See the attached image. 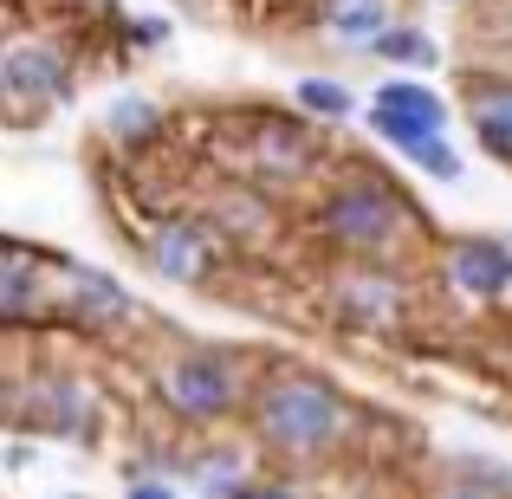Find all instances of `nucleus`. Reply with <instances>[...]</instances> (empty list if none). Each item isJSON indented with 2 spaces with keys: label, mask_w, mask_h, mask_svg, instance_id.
Returning <instances> with one entry per match:
<instances>
[{
  "label": "nucleus",
  "mask_w": 512,
  "mask_h": 499,
  "mask_svg": "<svg viewBox=\"0 0 512 499\" xmlns=\"http://www.w3.org/2000/svg\"><path fill=\"white\" fill-rule=\"evenodd\" d=\"M240 415H247V428H253V448L273 454V461H286V467H318L357 435L350 396L331 383V376L299 370V363L266 370L260 383L247 389V409Z\"/></svg>",
  "instance_id": "nucleus-1"
},
{
  "label": "nucleus",
  "mask_w": 512,
  "mask_h": 499,
  "mask_svg": "<svg viewBox=\"0 0 512 499\" xmlns=\"http://www.w3.org/2000/svg\"><path fill=\"white\" fill-rule=\"evenodd\" d=\"M415 221H422V214H415L370 163H357V175H338L312 208V234L325 240L338 260H396V253L409 247Z\"/></svg>",
  "instance_id": "nucleus-2"
},
{
  "label": "nucleus",
  "mask_w": 512,
  "mask_h": 499,
  "mask_svg": "<svg viewBox=\"0 0 512 499\" xmlns=\"http://www.w3.org/2000/svg\"><path fill=\"white\" fill-rule=\"evenodd\" d=\"M247 389H253L247 363L221 344H188V350H175V357H163L150 370L156 409L182 428H214V422H227V415H240L247 409Z\"/></svg>",
  "instance_id": "nucleus-3"
},
{
  "label": "nucleus",
  "mask_w": 512,
  "mask_h": 499,
  "mask_svg": "<svg viewBox=\"0 0 512 499\" xmlns=\"http://www.w3.org/2000/svg\"><path fill=\"white\" fill-rule=\"evenodd\" d=\"M409 305H415V292L389 260H344L325 286L331 325L363 331V337H396L409 325Z\"/></svg>",
  "instance_id": "nucleus-4"
},
{
  "label": "nucleus",
  "mask_w": 512,
  "mask_h": 499,
  "mask_svg": "<svg viewBox=\"0 0 512 499\" xmlns=\"http://www.w3.org/2000/svg\"><path fill=\"white\" fill-rule=\"evenodd\" d=\"M52 325H72L91 337H117L137 325V299L117 273H98V266L59 260L52 266Z\"/></svg>",
  "instance_id": "nucleus-5"
},
{
  "label": "nucleus",
  "mask_w": 512,
  "mask_h": 499,
  "mask_svg": "<svg viewBox=\"0 0 512 499\" xmlns=\"http://www.w3.org/2000/svg\"><path fill=\"white\" fill-rule=\"evenodd\" d=\"M240 175L247 182H299L318 163V130L312 117H286V111H253L240 117Z\"/></svg>",
  "instance_id": "nucleus-6"
},
{
  "label": "nucleus",
  "mask_w": 512,
  "mask_h": 499,
  "mask_svg": "<svg viewBox=\"0 0 512 499\" xmlns=\"http://www.w3.org/2000/svg\"><path fill=\"white\" fill-rule=\"evenodd\" d=\"M72 52L46 33H13L0 39V91H7V111H52V104L72 98Z\"/></svg>",
  "instance_id": "nucleus-7"
},
{
  "label": "nucleus",
  "mask_w": 512,
  "mask_h": 499,
  "mask_svg": "<svg viewBox=\"0 0 512 499\" xmlns=\"http://www.w3.org/2000/svg\"><path fill=\"white\" fill-rule=\"evenodd\" d=\"M363 124H370V137H383L389 150L409 156L415 143L448 137V98H441L435 85H422L415 72H396V78H383V85L370 91Z\"/></svg>",
  "instance_id": "nucleus-8"
},
{
  "label": "nucleus",
  "mask_w": 512,
  "mask_h": 499,
  "mask_svg": "<svg viewBox=\"0 0 512 499\" xmlns=\"http://www.w3.org/2000/svg\"><path fill=\"white\" fill-rule=\"evenodd\" d=\"M143 260H150V273L169 279V286H208L227 260V240L208 214H163V221L143 234Z\"/></svg>",
  "instance_id": "nucleus-9"
},
{
  "label": "nucleus",
  "mask_w": 512,
  "mask_h": 499,
  "mask_svg": "<svg viewBox=\"0 0 512 499\" xmlns=\"http://www.w3.org/2000/svg\"><path fill=\"white\" fill-rule=\"evenodd\" d=\"M52 253L33 240L0 234V331H46L52 325Z\"/></svg>",
  "instance_id": "nucleus-10"
},
{
  "label": "nucleus",
  "mask_w": 512,
  "mask_h": 499,
  "mask_svg": "<svg viewBox=\"0 0 512 499\" xmlns=\"http://www.w3.org/2000/svg\"><path fill=\"white\" fill-rule=\"evenodd\" d=\"M98 415L104 396L78 370H46L26 383V422L52 441H98Z\"/></svg>",
  "instance_id": "nucleus-11"
},
{
  "label": "nucleus",
  "mask_w": 512,
  "mask_h": 499,
  "mask_svg": "<svg viewBox=\"0 0 512 499\" xmlns=\"http://www.w3.org/2000/svg\"><path fill=\"white\" fill-rule=\"evenodd\" d=\"M441 279H448L461 299H506L512 292V240H493V234H461L448 240V253H441Z\"/></svg>",
  "instance_id": "nucleus-12"
},
{
  "label": "nucleus",
  "mask_w": 512,
  "mask_h": 499,
  "mask_svg": "<svg viewBox=\"0 0 512 499\" xmlns=\"http://www.w3.org/2000/svg\"><path fill=\"white\" fill-rule=\"evenodd\" d=\"M461 98H467V124H474L480 150H493L500 163H512V78L474 72Z\"/></svg>",
  "instance_id": "nucleus-13"
},
{
  "label": "nucleus",
  "mask_w": 512,
  "mask_h": 499,
  "mask_svg": "<svg viewBox=\"0 0 512 499\" xmlns=\"http://www.w3.org/2000/svg\"><path fill=\"white\" fill-rule=\"evenodd\" d=\"M318 33H331L338 46H370L389 20H402L396 0H312Z\"/></svg>",
  "instance_id": "nucleus-14"
},
{
  "label": "nucleus",
  "mask_w": 512,
  "mask_h": 499,
  "mask_svg": "<svg viewBox=\"0 0 512 499\" xmlns=\"http://www.w3.org/2000/svg\"><path fill=\"white\" fill-rule=\"evenodd\" d=\"M98 130L117 143V150H150V143H163L169 117H163V104H156V98H143V91H124V98L104 104Z\"/></svg>",
  "instance_id": "nucleus-15"
},
{
  "label": "nucleus",
  "mask_w": 512,
  "mask_h": 499,
  "mask_svg": "<svg viewBox=\"0 0 512 499\" xmlns=\"http://www.w3.org/2000/svg\"><path fill=\"white\" fill-rule=\"evenodd\" d=\"M208 221L221 227V240H266V234H273V201L240 175V182H227L221 195H214Z\"/></svg>",
  "instance_id": "nucleus-16"
},
{
  "label": "nucleus",
  "mask_w": 512,
  "mask_h": 499,
  "mask_svg": "<svg viewBox=\"0 0 512 499\" xmlns=\"http://www.w3.org/2000/svg\"><path fill=\"white\" fill-rule=\"evenodd\" d=\"M363 52H376L383 65H402V72H415V78H422V72H435V65H441V46H435V33H428V26H415V20H389L383 33H376L370 46H363Z\"/></svg>",
  "instance_id": "nucleus-17"
},
{
  "label": "nucleus",
  "mask_w": 512,
  "mask_h": 499,
  "mask_svg": "<svg viewBox=\"0 0 512 499\" xmlns=\"http://www.w3.org/2000/svg\"><path fill=\"white\" fill-rule=\"evenodd\" d=\"M247 474H253V454L247 448H201L195 461H188V480L201 487V499H227Z\"/></svg>",
  "instance_id": "nucleus-18"
},
{
  "label": "nucleus",
  "mask_w": 512,
  "mask_h": 499,
  "mask_svg": "<svg viewBox=\"0 0 512 499\" xmlns=\"http://www.w3.org/2000/svg\"><path fill=\"white\" fill-rule=\"evenodd\" d=\"M292 104H299L305 117H312V124H344L350 111H357V91L350 85H338V78H299V85H292Z\"/></svg>",
  "instance_id": "nucleus-19"
},
{
  "label": "nucleus",
  "mask_w": 512,
  "mask_h": 499,
  "mask_svg": "<svg viewBox=\"0 0 512 499\" xmlns=\"http://www.w3.org/2000/svg\"><path fill=\"white\" fill-rule=\"evenodd\" d=\"M409 169L435 175V182H461V150H454L448 137H428V143H415V150H409Z\"/></svg>",
  "instance_id": "nucleus-20"
},
{
  "label": "nucleus",
  "mask_w": 512,
  "mask_h": 499,
  "mask_svg": "<svg viewBox=\"0 0 512 499\" xmlns=\"http://www.w3.org/2000/svg\"><path fill=\"white\" fill-rule=\"evenodd\" d=\"M227 499H299V493H292L286 480H273V474H247V480H240V487L227 493Z\"/></svg>",
  "instance_id": "nucleus-21"
},
{
  "label": "nucleus",
  "mask_w": 512,
  "mask_h": 499,
  "mask_svg": "<svg viewBox=\"0 0 512 499\" xmlns=\"http://www.w3.org/2000/svg\"><path fill=\"white\" fill-rule=\"evenodd\" d=\"M124 499H182V493H175L163 474H130L124 480Z\"/></svg>",
  "instance_id": "nucleus-22"
},
{
  "label": "nucleus",
  "mask_w": 512,
  "mask_h": 499,
  "mask_svg": "<svg viewBox=\"0 0 512 499\" xmlns=\"http://www.w3.org/2000/svg\"><path fill=\"white\" fill-rule=\"evenodd\" d=\"M130 46H169V20H130Z\"/></svg>",
  "instance_id": "nucleus-23"
},
{
  "label": "nucleus",
  "mask_w": 512,
  "mask_h": 499,
  "mask_svg": "<svg viewBox=\"0 0 512 499\" xmlns=\"http://www.w3.org/2000/svg\"><path fill=\"white\" fill-rule=\"evenodd\" d=\"M441 499H506V493H480V487H448Z\"/></svg>",
  "instance_id": "nucleus-24"
},
{
  "label": "nucleus",
  "mask_w": 512,
  "mask_h": 499,
  "mask_svg": "<svg viewBox=\"0 0 512 499\" xmlns=\"http://www.w3.org/2000/svg\"><path fill=\"white\" fill-rule=\"evenodd\" d=\"M0 117H7V91H0Z\"/></svg>",
  "instance_id": "nucleus-25"
},
{
  "label": "nucleus",
  "mask_w": 512,
  "mask_h": 499,
  "mask_svg": "<svg viewBox=\"0 0 512 499\" xmlns=\"http://www.w3.org/2000/svg\"><path fill=\"white\" fill-rule=\"evenodd\" d=\"M441 7H461V0H441Z\"/></svg>",
  "instance_id": "nucleus-26"
},
{
  "label": "nucleus",
  "mask_w": 512,
  "mask_h": 499,
  "mask_svg": "<svg viewBox=\"0 0 512 499\" xmlns=\"http://www.w3.org/2000/svg\"><path fill=\"white\" fill-rule=\"evenodd\" d=\"M506 39H512V26H506Z\"/></svg>",
  "instance_id": "nucleus-27"
}]
</instances>
